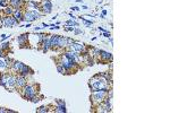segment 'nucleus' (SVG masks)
Masks as SVG:
<instances>
[{"label": "nucleus", "mask_w": 170, "mask_h": 113, "mask_svg": "<svg viewBox=\"0 0 170 113\" xmlns=\"http://www.w3.org/2000/svg\"><path fill=\"white\" fill-rule=\"evenodd\" d=\"M72 10H74V12H78L79 8L78 7H73V8H72Z\"/></svg>", "instance_id": "nucleus-35"}, {"label": "nucleus", "mask_w": 170, "mask_h": 113, "mask_svg": "<svg viewBox=\"0 0 170 113\" xmlns=\"http://www.w3.org/2000/svg\"><path fill=\"white\" fill-rule=\"evenodd\" d=\"M41 28H42V27H41V26H35V27H34V31H35V32H36V31H40V29H41Z\"/></svg>", "instance_id": "nucleus-34"}, {"label": "nucleus", "mask_w": 170, "mask_h": 113, "mask_svg": "<svg viewBox=\"0 0 170 113\" xmlns=\"http://www.w3.org/2000/svg\"><path fill=\"white\" fill-rule=\"evenodd\" d=\"M76 2H82L83 3V0H76Z\"/></svg>", "instance_id": "nucleus-38"}, {"label": "nucleus", "mask_w": 170, "mask_h": 113, "mask_svg": "<svg viewBox=\"0 0 170 113\" xmlns=\"http://www.w3.org/2000/svg\"><path fill=\"white\" fill-rule=\"evenodd\" d=\"M100 61H105V62L112 61V54L108 51L100 50Z\"/></svg>", "instance_id": "nucleus-10"}, {"label": "nucleus", "mask_w": 170, "mask_h": 113, "mask_svg": "<svg viewBox=\"0 0 170 113\" xmlns=\"http://www.w3.org/2000/svg\"><path fill=\"white\" fill-rule=\"evenodd\" d=\"M66 25H68V26H78V23H77V22H75V21H73V19H70V21L66 22Z\"/></svg>", "instance_id": "nucleus-23"}, {"label": "nucleus", "mask_w": 170, "mask_h": 113, "mask_svg": "<svg viewBox=\"0 0 170 113\" xmlns=\"http://www.w3.org/2000/svg\"><path fill=\"white\" fill-rule=\"evenodd\" d=\"M21 95L27 101H31L34 96L38 95V86L36 85H28L26 84L24 87L21 89Z\"/></svg>", "instance_id": "nucleus-1"}, {"label": "nucleus", "mask_w": 170, "mask_h": 113, "mask_svg": "<svg viewBox=\"0 0 170 113\" xmlns=\"http://www.w3.org/2000/svg\"><path fill=\"white\" fill-rule=\"evenodd\" d=\"M9 5V2H8V0H0V7H7Z\"/></svg>", "instance_id": "nucleus-24"}, {"label": "nucleus", "mask_w": 170, "mask_h": 113, "mask_svg": "<svg viewBox=\"0 0 170 113\" xmlns=\"http://www.w3.org/2000/svg\"><path fill=\"white\" fill-rule=\"evenodd\" d=\"M56 113H66L67 110H66V106H61V105H56L54 110H53Z\"/></svg>", "instance_id": "nucleus-19"}, {"label": "nucleus", "mask_w": 170, "mask_h": 113, "mask_svg": "<svg viewBox=\"0 0 170 113\" xmlns=\"http://www.w3.org/2000/svg\"><path fill=\"white\" fill-rule=\"evenodd\" d=\"M74 33H75L76 35H79V34H82L83 32H82V29H79V28H75V29H74Z\"/></svg>", "instance_id": "nucleus-28"}, {"label": "nucleus", "mask_w": 170, "mask_h": 113, "mask_svg": "<svg viewBox=\"0 0 170 113\" xmlns=\"http://www.w3.org/2000/svg\"><path fill=\"white\" fill-rule=\"evenodd\" d=\"M5 59H6V66H7V69H10L12 68V64H13L14 60L13 59H10V58H8V57H6L5 55Z\"/></svg>", "instance_id": "nucleus-20"}, {"label": "nucleus", "mask_w": 170, "mask_h": 113, "mask_svg": "<svg viewBox=\"0 0 170 113\" xmlns=\"http://www.w3.org/2000/svg\"><path fill=\"white\" fill-rule=\"evenodd\" d=\"M0 57H5V51H2L0 49Z\"/></svg>", "instance_id": "nucleus-36"}, {"label": "nucleus", "mask_w": 170, "mask_h": 113, "mask_svg": "<svg viewBox=\"0 0 170 113\" xmlns=\"http://www.w3.org/2000/svg\"><path fill=\"white\" fill-rule=\"evenodd\" d=\"M108 96V90L105 89H96V90H92L91 100L93 102V105H98L101 102H103L105 97Z\"/></svg>", "instance_id": "nucleus-2"}, {"label": "nucleus", "mask_w": 170, "mask_h": 113, "mask_svg": "<svg viewBox=\"0 0 170 113\" xmlns=\"http://www.w3.org/2000/svg\"><path fill=\"white\" fill-rule=\"evenodd\" d=\"M17 24H18V22L16 21V18H14V16H3V26L5 27L12 28Z\"/></svg>", "instance_id": "nucleus-7"}, {"label": "nucleus", "mask_w": 170, "mask_h": 113, "mask_svg": "<svg viewBox=\"0 0 170 113\" xmlns=\"http://www.w3.org/2000/svg\"><path fill=\"white\" fill-rule=\"evenodd\" d=\"M9 45H10V44H9V42L1 43V44H0V49H1L2 51H6V50H8V49H9Z\"/></svg>", "instance_id": "nucleus-21"}, {"label": "nucleus", "mask_w": 170, "mask_h": 113, "mask_svg": "<svg viewBox=\"0 0 170 113\" xmlns=\"http://www.w3.org/2000/svg\"><path fill=\"white\" fill-rule=\"evenodd\" d=\"M59 36H60V35H57V34H53V35H50V36H49V38H50V44H51V49L57 48V43H58Z\"/></svg>", "instance_id": "nucleus-15"}, {"label": "nucleus", "mask_w": 170, "mask_h": 113, "mask_svg": "<svg viewBox=\"0 0 170 113\" xmlns=\"http://www.w3.org/2000/svg\"><path fill=\"white\" fill-rule=\"evenodd\" d=\"M36 112L38 113H47L49 112V109H48V106H41L39 109H36Z\"/></svg>", "instance_id": "nucleus-22"}, {"label": "nucleus", "mask_w": 170, "mask_h": 113, "mask_svg": "<svg viewBox=\"0 0 170 113\" xmlns=\"http://www.w3.org/2000/svg\"><path fill=\"white\" fill-rule=\"evenodd\" d=\"M39 96H38V95H36V96H34V97H33V99H31V102H33V103H38V102H39Z\"/></svg>", "instance_id": "nucleus-27"}, {"label": "nucleus", "mask_w": 170, "mask_h": 113, "mask_svg": "<svg viewBox=\"0 0 170 113\" xmlns=\"http://www.w3.org/2000/svg\"><path fill=\"white\" fill-rule=\"evenodd\" d=\"M56 105H61V106H66L65 101H64V100H57V101H56Z\"/></svg>", "instance_id": "nucleus-25"}, {"label": "nucleus", "mask_w": 170, "mask_h": 113, "mask_svg": "<svg viewBox=\"0 0 170 113\" xmlns=\"http://www.w3.org/2000/svg\"><path fill=\"white\" fill-rule=\"evenodd\" d=\"M73 42H74V40H73V38H67V44H68V45H70V44H72Z\"/></svg>", "instance_id": "nucleus-30"}, {"label": "nucleus", "mask_w": 170, "mask_h": 113, "mask_svg": "<svg viewBox=\"0 0 170 113\" xmlns=\"http://www.w3.org/2000/svg\"><path fill=\"white\" fill-rule=\"evenodd\" d=\"M74 29H75V27H73V26L66 27V31H67V32H74Z\"/></svg>", "instance_id": "nucleus-29"}, {"label": "nucleus", "mask_w": 170, "mask_h": 113, "mask_svg": "<svg viewBox=\"0 0 170 113\" xmlns=\"http://www.w3.org/2000/svg\"><path fill=\"white\" fill-rule=\"evenodd\" d=\"M30 26H31V23H27L26 25H25V27H30Z\"/></svg>", "instance_id": "nucleus-37"}, {"label": "nucleus", "mask_w": 170, "mask_h": 113, "mask_svg": "<svg viewBox=\"0 0 170 113\" xmlns=\"http://www.w3.org/2000/svg\"><path fill=\"white\" fill-rule=\"evenodd\" d=\"M15 83H16V76L13 74H9L7 77V81H6V85L5 88L6 89H9L10 92H14L16 88H15Z\"/></svg>", "instance_id": "nucleus-6"}, {"label": "nucleus", "mask_w": 170, "mask_h": 113, "mask_svg": "<svg viewBox=\"0 0 170 113\" xmlns=\"http://www.w3.org/2000/svg\"><path fill=\"white\" fill-rule=\"evenodd\" d=\"M59 62L65 67V69L67 70V74H72V71H73V70L76 68V66H77L75 62H73L72 60H69L68 58H66L65 55L61 57V61H59Z\"/></svg>", "instance_id": "nucleus-4"}, {"label": "nucleus", "mask_w": 170, "mask_h": 113, "mask_svg": "<svg viewBox=\"0 0 170 113\" xmlns=\"http://www.w3.org/2000/svg\"><path fill=\"white\" fill-rule=\"evenodd\" d=\"M10 38V35H7V34H2L1 36H0V41L2 42L3 40H7V38Z\"/></svg>", "instance_id": "nucleus-26"}, {"label": "nucleus", "mask_w": 170, "mask_h": 113, "mask_svg": "<svg viewBox=\"0 0 170 113\" xmlns=\"http://www.w3.org/2000/svg\"><path fill=\"white\" fill-rule=\"evenodd\" d=\"M14 18H16V21L19 23V22H23V16H24V12L23 9H17L15 10L13 14Z\"/></svg>", "instance_id": "nucleus-14"}, {"label": "nucleus", "mask_w": 170, "mask_h": 113, "mask_svg": "<svg viewBox=\"0 0 170 113\" xmlns=\"http://www.w3.org/2000/svg\"><path fill=\"white\" fill-rule=\"evenodd\" d=\"M26 84H27L26 77H24V76L22 75L16 76V83H15V88L16 89H22Z\"/></svg>", "instance_id": "nucleus-8"}, {"label": "nucleus", "mask_w": 170, "mask_h": 113, "mask_svg": "<svg viewBox=\"0 0 170 113\" xmlns=\"http://www.w3.org/2000/svg\"><path fill=\"white\" fill-rule=\"evenodd\" d=\"M105 14H107V10H105V9H103V10H102V15H101V18H103V17H105Z\"/></svg>", "instance_id": "nucleus-33"}, {"label": "nucleus", "mask_w": 170, "mask_h": 113, "mask_svg": "<svg viewBox=\"0 0 170 113\" xmlns=\"http://www.w3.org/2000/svg\"><path fill=\"white\" fill-rule=\"evenodd\" d=\"M9 5L13 7L15 10H17V9H23V7L26 6V2L24 0H10Z\"/></svg>", "instance_id": "nucleus-9"}, {"label": "nucleus", "mask_w": 170, "mask_h": 113, "mask_svg": "<svg viewBox=\"0 0 170 113\" xmlns=\"http://www.w3.org/2000/svg\"><path fill=\"white\" fill-rule=\"evenodd\" d=\"M40 10H42V14L47 15L52 12V3L50 0H43L42 3L40 5Z\"/></svg>", "instance_id": "nucleus-5"}, {"label": "nucleus", "mask_w": 170, "mask_h": 113, "mask_svg": "<svg viewBox=\"0 0 170 113\" xmlns=\"http://www.w3.org/2000/svg\"><path fill=\"white\" fill-rule=\"evenodd\" d=\"M57 70H58V73L61 74V75H66V74H67V70L65 69V67H64L60 62L57 63Z\"/></svg>", "instance_id": "nucleus-18"}, {"label": "nucleus", "mask_w": 170, "mask_h": 113, "mask_svg": "<svg viewBox=\"0 0 170 113\" xmlns=\"http://www.w3.org/2000/svg\"><path fill=\"white\" fill-rule=\"evenodd\" d=\"M0 113H8V110L5 108H0Z\"/></svg>", "instance_id": "nucleus-32"}, {"label": "nucleus", "mask_w": 170, "mask_h": 113, "mask_svg": "<svg viewBox=\"0 0 170 113\" xmlns=\"http://www.w3.org/2000/svg\"><path fill=\"white\" fill-rule=\"evenodd\" d=\"M103 36H105V38H111V35H110V33H108V32H103Z\"/></svg>", "instance_id": "nucleus-31"}, {"label": "nucleus", "mask_w": 170, "mask_h": 113, "mask_svg": "<svg viewBox=\"0 0 170 113\" xmlns=\"http://www.w3.org/2000/svg\"><path fill=\"white\" fill-rule=\"evenodd\" d=\"M23 66H24V63L23 62H21V61H18V60H14V62L13 64H12V70H13L14 73H19V70L23 68Z\"/></svg>", "instance_id": "nucleus-12"}, {"label": "nucleus", "mask_w": 170, "mask_h": 113, "mask_svg": "<svg viewBox=\"0 0 170 113\" xmlns=\"http://www.w3.org/2000/svg\"><path fill=\"white\" fill-rule=\"evenodd\" d=\"M42 14L39 13L38 9H33V10H26L24 12V16H23V21L24 22H27V23H32L36 19L41 18Z\"/></svg>", "instance_id": "nucleus-3"}, {"label": "nucleus", "mask_w": 170, "mask_h": 113, "mask_svg": "<svg viewBox=\"0 0 170 113\" xmlns=\"http://www.w3.org/2000/svg\"><path fill=\"white\" fill-rule=\"evenodd\" d=\"M27 38H28V34H22L19 36H17V42L19 43V45L22 44H27Z\"/></svg>", "instance_id": "nucleus-16"}, {"label": "nucleus", "mask_w": 170, "mask_h": 113, "mask_svg": "<svg viewBox=\"0 0 170 113\" xmlns=\"http://www.w3.org/2000/svg\"><path fill=\"white\" fill-rule=\"evenodd\" d=\"M68 47L67 44V38L66 36H59V40H58V43H57V48H60V49H65Z\"/></svg>", "instance_id": "nucleus-13"}, {"label": "nucleus", "mask_w": 170, "mask_h": 113, "mask_svg": "<svg viewBox=\"0 0 170 113\" xmlns=\"http://www.w3.org/2000/svg\"><path fill=\"white\" fill-rule=\"evenodd\" d=\"M14 12H15V9H14L10 5H8L7 7H5V9H3V14H5V16H13Z\"/></svg>", "instance_id": "nucleus-17"}, {"label": "nucleus", "mask_w": 170, "mask_h": 113, "mask_svg": "<svg viewBox=\"0 0 170 113\" xmlns=\"http://www.w3.org/2000/svg\"><path fill=\"white\" fill-rule=\"evenodd\" d=\"M34 71L28 67V66H26V64H24L23 66V68L19 70V73H18V75H22V76H24V77H28L30 75H32Z\"/></svg>", "instance_id": "nucleus-11"}]
</instances>
